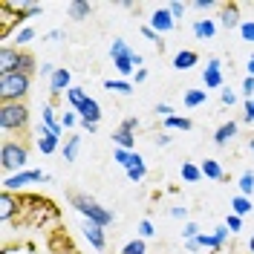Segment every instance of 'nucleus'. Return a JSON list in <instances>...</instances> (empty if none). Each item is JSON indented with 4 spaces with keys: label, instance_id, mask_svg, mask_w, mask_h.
<instances>
[{
    "label": "nucleus",
    "instance_id": "bf43d9fd",
    "mask_svg": "<svg viewBox=\"0 0 254 254\" xmlns=\"http://www.w3.org/2000/svg\"><path fill=\"white\" fill-rule=\"evenodd\" d=\"M252 153H254V139H252Z\"/></svg>",
    "mask_w": 254,
    "mask_h": 254
},
{
    "label": "nucleus",
    "instance_id": "49530a36",
    "mask_svg": "<svg viewBox=\"0 0 254 254\" xmlns=\"http://www.w3.org/2000/svg\"><path fill=\"white\" fill-rule=\"evenodd\" d=\"M171 217H176V220H182V217H188V208H171Z\"/></svg>",
    "mask_w": 254,
    "mask_h": 254
},
{
    "label": "nucleus",
    "instance_id": "c85d7f7f",
    "mask_svg": "<svg viewBox=\"0 0 254 254\" xmlns=\"http://www.w3.org/2000/svg\"><path fill=\"white\" fill-rule=\"evenodd\" d=\"M199 176H202V171H199L196 165H190V162L182 165V179H185V182H199Z\"/></svg>",
    "mask_w": 254,
    "mask_h": 254
},
{
    "label": "nucleus",
    "instance_id": "cd10ccee",
    "mask_svg": "<svg viewBox=\"0 0 254 254\" xmlns=\"http://www.w3.org/2000/svg\"><path fill=\"white\" fill-rule=\"evenodd\" d=\"M78 147H81V136H72V139L66 142V147H64V159L72 162V159L78 156Z\"/></svg>",
    "mask_w": 254,
    "mask_h": 254
},
{
    "label": "nucleus",
    "instance_id": "f8f14e48",
    "mask_svg": "<svg viewBox=\"0 0 254 254\" xmlns=\"http://www.w3.org/2000/svg\"><path fill=\"white\" fill-rule=\"evenodd\" d=\"M64 90H69V69H55V75L49 78V93L52 95H58L64 93Z\"/></svg>",
    "mask_w": 254,
    "mask_h": 254
},
{
    "label": "nucleus",
    "instance_id": "4be33fe9",
    "mask_svg": "<svg viewBox=\"0 0 254 254\" xmlns=\"http://www.w3.org/2000/svg\"><path fill=\"white\" fill-rule=\"evenodd\" d=\"M144 174H147V168H144V162H142V156L136 159L130 168H127V179H133V182H139V179H144Z\"/></svg>",
    "mask_w": 254,
    "mask_h": 254
},
{
    "label": "nucleus",
    "instance_id": "e433bc0d",
    "mask_svg": "<svg viewBox=\"0 0 254 254\" xmlns=\"http://www.w3.org/2000/svg\"><path fill=\"white\" fill-rule=\"evenodd\" d=\"M243 95H246V98H254V78L252 75L243 81Z\"/></svg>",
    "mask_w": 254,
    "mask_h": 254
},
{
    "label": "nucleus",
    "instance_id": "a878e982",
    "mask_svg": "<svg viewBox=\"0 0 254 254\" xmlns=\"http://www.w3.org/2000/svg\"><path fill=\"white\" fill-rule=\"evenodd\" d=\"M231 208H234V214H237V217H243V214H249V211H252V199L240 193V196H234V202H231Z\"/></svg>",
    "mask_w": 254,
    "mask_h": 254
},
{
    "label": "nucleus",
    "instance_id": "864d4df0",
    "mask_svg": "<svg viewBox=\"0 0 254 254\" xmlns=\"http://www.w3.org/2000/svg\"><path fill=\"white\" fill-rule=\"evenodd\" d=\"M81 127H84L87 133H95V130H98V125H93V122H81Z\"/></svg>",
    "mask_w": 254,
    "mask_h": 254
},
{
    "label": "nucleus",
    "instance_id": "4468645a",
    "mask_svg": "<svg viewBox=\"0 0 254 254\" xmlns=\"http://www.w3.org/2000/svg\"><path fill=\"white\" fill-rule=\"evenodd\" d=\"M113 142L119 144L122 150H133V144H136V136H133V130H127V127H119V130L113 133Z\"/></svg>",
    "mask_w": 254,
    "mask_h": 254
},
{
    "label": "nucleus",
    "instance_id": "de8ad7c7",
    "mask_svg": "<svg viewBox=\"0 0 254 254\" xmlns=\"http://www.w3.org/2000/svg\"><path fill=\"white\" fill-rule=\"evenodd\" d=\"M222 104H228V107H231V104H234V93H231V90H222Z\"/></svg>",
    "mask_w": 254,
    "mask_h": 254
},
{
    "label": "nucleus",
    "instance_id": "f3484780",
    "mask_svg": "<svg viewBox=\"0 0 254 254\" xmlns=\"http://www.w3.org/2000/svg\"><path fill=\"white\" fill-rule=\"evenodd\" d=\"M199 171H202V176H208V179H222V168H220V162H214V159H205V162L199 165Z\"/></svg>",
    "mask_w": 254,
    "mask_h": 254
},
{
    "label": "nucleus",
    "instance_id": "393cba45",
    "mask_svg": "<svg viewBox=\"0 0 254 254\" xmlns=\"http://www.w3.org/2000/svg\"><path fill=\"white\" fill-rule=\"evenodd\" d=\"M205 90H190L185 93V107H199V104H205Z\"/></svg>",
    "mask_w": 254,
    "mask_h": 254
},
{
    "label": "nucleus",
    "instance_id": "3c124183",
    "mask_svg": "<svg viewBox=\"0 0 254 254\" xmlns=\"http://www.w3.org/2000/svg\"><path fill=\"white\" fill-rule=\"evenodd\" d=\"M122 127H127V130H136V127H139V122H136V119H125V122H122Z\"/></svg>",
    "mask_w": 254,
    "mask_h": 254
},
{
    "label": "nucleus",
    "instance_id": "4d7b16f0",
    "mask_svg": "<svg viewBox=\"0 0 254 254\" xmlns=\"http://www.w3.org/2000/svg\"><path fill=\"white\" fill-rule=\"evenodd\" d=\"M249 75L254 78V55H252V61H249Z\"/></svg>",
    "mask_w": 254,
    "mask_h": 254
},
{
    "label": "nucleus",
    "instance_id": "f257e3e1",
    "mask_svg": "<svg viewBox=\"0 0 254 254\" xmlns=\"http://www.w3.org/2000/svg\"><path fill=\"white\" fill-rule=\"evenodd\" d=\"M26 93H29V75L26 72L0 75V98H3V104H17Z\"/></svg>",
    "mask_w": 254,
    "mask_h": 254
},
{
    "label": "nucleus",
    "instance_id": "a211bd4d",
    "mask_svg": "<svg viewBox=\"0 0 254 254\" xmlns=\"http://www.w3.org/2000/svg\"><path fill=\"white\" fill-rule=\"evenodd\" d=\"M214 32H217L214 20H196V23H193V35H196V38H214Z\"/></svg>",
    "mask_w": 254,
    "mask_h": 254
},
{
    "label": "nucleus",
    "instance_id": "09e8293b",
    "mask_svg": "<svg viewBox=\"0 0 254 254\" xmlns=\"http://www.w3.org/2000/svg\"><path fill=\"white\" fill-rule=\"evenodd\" d=\"M214 237H217V240H220V243H222V240L228 237V225H220V228L214 231Z\"/></svg>",
    "mask_w": 254,
    "mask_h": 254
},
{
    "label": "nucleus",
    "instance_id": "a19ab883",
    "mask_svg": "<svg viewBox=\"0 0 254 254\" xmlns=\"http://www.w3.org/2000/svg\"><path fill=\"white\" fill-rule=\"evenodd\" d=\"M246 122H249V125H254V98H249V101H246Z\"/></svg>",
    "mask_w": 254,
    "mask_h": 254
},
{
    "label": "nucleus",
    "instance_id": "423d86ee",
    "mask_svg": "<svg viewBox=\"0 0 254 254\" xmlns=\"http://www.w3.org/2000/svg\"><path fill=\"white\" fill-rule=\"evenodd\" d=\"M47 182L49 176L44 171H20V174H12L6 182H3V188L6 190H15V188H23V185H29V182Z\"/></svg>",
    "mask_w": 254,
    "mask_h": 254
},
{
    "label": "nucleus",
    "instance_id": "a18cd8bd",
    "mask_svg": "<svg viewBox=\"0 0 254 254\" xmlns=\"http://www.w3.org/2000/svg\"><path fill=\"white\" fill-rule=\"evenodd\" d=\"M156 113H159V116H165V119H171V116H174V107H168V104H159Z\"/></svg>",
    "mask_w": 254,
    "mask_h": 254
},
{
    "label": "nucleus",
    "instance_id": "58836bf2",
    "mask_svg": "<svg viewBox=\"0 0 254 254\" xmlns=\"http://www.w3.org/2000/svg\"><path fill=\"white\" fill-rule=\"evenodd\" d=\"M75 122H78V116H75V113H64V116H61V127H72Z\"/></svg>",
    "mask_w": 254,
    "mask_h": 254
},
{
    "label": "nucleus",
    "instance_id": "37998d69",
    "mask_svg": "<svg viewBox=\"0 0 254 254\" xmlns=\"http://www.w3.org/2000/svg\"><path fill=\"white\" fill-rule=\"evenodd\" d=\"M139 234H142V237H150V234H153V225H150V220H142V225H139Z\"/></svg>",
    "mask_w": 254,
    "mask_h": 254
},
{
    "label": "nucleus",
    "instance_id": "ddd939ff",
    "mask_svg": "<svg viewBox=\"0 0 254 254\" xmlns=\"http://www.w3.org/2000/svg\"><path fill=\"white\" fill-rule=\"evenodd\" d=\"M38 147H41V153H55V147H58V136L55 133H49L47 127L41 125V139H38Z\"/></svg>",
    "mask_w": 254,
    "mask_h": 254
},
{
    "label": "nucleus",
    "instance_id": "5701e85b",
    "mask_svg": "<svg viewBox=\"0 0 254 254\" xmlns=\"http://www.w3.org/2000/svg\"><path fill=\"white\" fill-rule=\"evenodd\" d=\"M234 133H237V125H234V122H228V125H222L220 130H217L214 142H217V144H225L228 139H231V136H234Z\"/></svg>",
    "mask_w": 254,
    "mask_h": 254
},
{
    "label": "nucleus",
    "instance_id": "5fc2aeb1",
    "mask_svg": "<svg viewBox=\"0 0 254 254\" xmlns=\"http://www.w3.org/2000/svg\"><path fill=\"white\" fill-rule=\"evenodd\" d=\"M185 249H188V252H196V249H199V243H196V240H188V243H185Z\"/></svg>",
    "mask_w": 254,
    "mask_h": 254
},
{
    "label": "nucleus",
    "instance_id": "6e6d98bb",
    "mask_svg": "<svg viewBox=\"0 0 254 254\" xmlns=\"http://www.w3.org/2000/svg\"><path fill=\"white\" fill-rule=\"evenodd\" d=\"M147 78V69H136V81H144Z\"/></svg>",
    "mask_w": 254,
    "mask_h": 254
},
{
    "label": "nucleus",
    "instance_id": "9b49d317",
    "mask_svg": "<svg viewBox=\"0 0 254 254\" xmlns=\"http://www.w3.org/2000/svg\"><path fill=\"white\" fill-rule=\"evenodd\" d=\"M78 116H81V122H93V125H98V119H101L98 101H95V98H87V101L78 107Z\"/></svg>",
    "mask_w": 254,
    "mask_h": 254
},
{
    "label": "nucleus",
    "instance_id": "ea45409f",
    "mask_svg": "<svg viewBox=\"0 0 254 254\" xmlns=\"http://www.w3.org/2000/svg\"><path fill=\"white\" fill-rule=\"evenodd\" d=\"M185 237L188 240L199 237V225H196V222H188V225H185Z\"/></svg>",
    "mask_w": 254,
    "mask_h": 254
},
{
    "label": "nucleus",
    "instance_id": "bb28decb",
    "mask_svg": "<svg viewBox=\"0 0 254 254\" xmlns=\"http://www.w3.org/2000/svg\"><path fill=\"white\" fill-rule=\"evenodd\" d=\"M44 127H47L49 133H55V136L61 133V125L55 122V113H52V107H44Z\"/></svg>",
    "mask_w": 254,
    "mask_h": 254
},
{
    "label": "nucleus",
    "instance_id": "473e14b6",
    "mask_svg": "<svg viewBox=\"0 0 254 254\" xmlns=\"http://www.w3.org/2000/svg\"><path fill=\"white\" fill-rule=\"evenodd\" d=\"M147 249H144V240H130L125 249H122V254H144Z\"/></svg>",
    "mask_w": 254,
    "mask_h": 254
},
{
    "label": "nucleus",
    "instance_id": "20e7f679",
    "mask_svg": "<svg viewBox=\"0 0 254 254\" xmlns=\"http://www.w3.org/2000/svg\"><path fill=\"white\" fill-rule=\"evenodd\" d=\"M29 122V110L17 101V104H0V127L3 130H20Z\"/></svg>",
    "mask_w": 254,
    "mask_h": 254
},
{
    "label": "nucleus",
    "instance_id": "0eeeda50",
    "mask_svg": "<svg viewBox=\"0 0 254 254\" xmlns=\"http://www.w3.org/2000/svg\"><path fill=\"white\" fill-rule=\"evenodd\" d=\"M176 26L174 15H171V9H156L153 12V17H150V29L156 32V35H162V32H171Z\"/></svg>",
    "mask_w": 254,
    "mask_h": 254
},
{
    "label": "nucleus",
    "instance_id": "dca6fc26",
    "mask_svg": "<svg viewBox=\"0 0 254 254\" xmlns=\"http://www.w3.org/2000/svg\"><path fill=\"white\" fill-rule=\"evenodd\" d=\"M220 20H222V26H225V29H234V26H240V23H243V20H240V15H237V6H225Z\"/></svg>",
    "mask_w": 254,
    "mask_h": 254
},
{
    "label": "nucleus",
    "instance_id": "13d9d810",
    "mask_svg": "<svg viewBox=\"0 0 254 254\" xmlns=\"http://www.w3.org/2000/svg\"><path fill=\"white\" fill-rule=\"evenodd\" d=\"M249 249H252V254H254V237H252V243H249Z\"/></svg>",
    "mask_w": 254,
    "mask_h": 254
},
{
    "label": "nucleus",
    "instance_id": "603ef678",
    "mask_svg": "<svg viewBox=\"0 0 254 254\" xmlns=\"http://www.w3.org/2000/svg\"><path fill=\"white\" fill-rule=\"evenodd\" d=\"M193 6H196V9H211V6H214V0H196Z\"/></svg>",
    "mask_w": 254,
    "mask_h": 254
},
{
    "label": "nucleus",
    "instance_id": "c756f323",
    "mask_svg": "<svg viewBox=\"0 0 254 254\" xmlns=\"http://www.w3.org/2000/svg\"><path fill=\"white\" fill-rule=\"evenodd\" d=\"M165 127H174V130H190V119H185V116H171V119H165Z\"/></svg>",
    "mask_w": 254,
    "mask_h": 254
},
{
    "label": "nucleus",
    "instance_id": "6e6552de",
    "mask_svg": "<svg viewBox=\"0 0 254 254\" xmlns=\"http://www.w3.org/2000/svg\"><path fill=\"white\" fill-rule=\"evenodd\" d=\"M17 64H20V52L12 47L0 49V75H9V72H17Z\"/></svg>",
    "mask_w": 254,
    "mask_h": 254
},
{
    "label": "nucleus",
    "instance_id": "4c0bfd02",
    "mask_svg": "<svg viewBox=\"0 0 254 254\" xmlns=\"http://www.w3.org/2000/svg\"><path fill=\"white\" fill-rule=\"evenodd\" d=\"M171 15H174V20H179V17L185 15V3H179V0L171 3Z\"/></svg>",
    "mask_w": 254,
    "mask_h": 254
},
{
    "label": "nucleus",
    "instance_id": "412c9836",
    "mask_svg": "<svg viewBox=\"0 0 254 254\" xmlns=\"http://www.w3.org/2000/svg\"><path fill=\"white\" fill-rule=\"evenodd\" d=\"M113 159H116V162H119V165H122V168L127 171V168H130V165L139 159V153H133V150H122V147H119V150L113 153Z\"/></svg>",
    "mask_w": 254,
    "mask_h": 254
},
{
    "label": "nucleus",
    "instance_id": "72a5a7b5",
    "mask_svg": "<svg viewBox=\"0 0 254 254\" xmlns=\"http://www.w3.org/2000/svg\"><path fill=\"white\" fill-rule=\"evenodd\" d=\"M193 240L199 243V249H202V246H208V249H220V246H222V243L214 237V234H199V237H193Z\"/></svg>",
    "mask_w": 254,
    "mask_h": 254
},
{
    "label": "nucleus",
    "instance_id": "9d476101",
    "mask_svg": "<svg viewBox=\"0 0 254 254\" xmlns=\"http://www.w3.org/2000/svg\"><path fill=\"white\" fill-rule=\"evenodd\" d=\"M202 81H205V87H211V90L222 87V72H220V61H217V58L208 61L205 72H202Z\"/></svg>",
    "mask_w": 254,
    "mask_h": 254
},
{
    "label": "nucleus",
    "instance_id": "aec40b11",
    "mask_svg": "<svg viewBox=\"0 0 254 254\" xmlns=\"http://www.w3.org/2000/svg\"><path fill=\"white\" fill-rule=\"evenodd\" d=\"M87 98H90V95L84 93L81 87H69V90H66V101H69V104H72L75 110H78V107L84 104V101H87Z\"/></svg>",
    "mask_w": 254,
    "mask_h": 254
},
{
    "label": "nucleus",
    "instance_id": "b1692460",
    "mask_svg": "<svg viewBox=\"0 0 254 254\" xmlns=\"http://www.w3.org/2000/svg\"><path fill=\"white\" fill-rule=\"evenodd\" d=\"M104 90H110V93H122V95H130V93H133L130 81H104Z\"/></svg>",
    "mask_w": 254,
    "mask_h": 254
},
{
    "label": "nucleus",
    "instance_id": "c03bdc74",
    "mask_svg": "<svg viewBox=\"0 0 254 254\" xmlns=\"http://www.w3.org/2000/svg\"><path fill=\"white\" fill-rule=\"evenodd\" d=\"M240 225H243L240 217H237V214H231V217H228V231H240Z\"/></svg>",
    "mask_w": 254,
    "mask_h": 254
},
{
    "label": "nucleus",
    "instance_id": "6ab92c4d",
    "mask_svg": "<svg viewBox=\"0 0 254 254\" xmlns=\"http://www.w3.org/2000/svg\"><path fill=\"white\" fill-rule=\"evenodd\" d=\"M15 214V199L9 196V190H3V196H0V220H9Z\"/></svg>",
    "mask_w": 254,
    "mask_h": 254
},
{
    "label": "nucleus",
    "instance_id": "2f4dec72",
    "mask_svg": "<svg viewBox=\"0 0 254 254\" xmlns=\"http://www.w3.org/2000/svg\"><path fill=\"white\" fill-rule=\"evenodd\" d=\"M252 190H254V174H243V176H240V193H243V196H249Z\"/></svg>",
    "mask_w": 254,
    "mask_h": 254
},
{
    "label": "nucleus",
    "instance_id": "c9c22d12",
    "mask_svg": "<svg viewBox=\"0 0 254 254\" xmlns=\"http://www.w3.org/2000/svg\"><path fill=\"white\" fill-rule=\"evenodd\" d=\"M17 12H20V15H38V12H41V6H38V3H20V6H17Z\"/></svg>",
    "mask_w": 254,
    "mask_h": 254
},
{
    "label": "nucleus",
    "instance_id": "1a4fd4ad",
    "mask_svg": "<svg viewBox=\"0 0 254 254\" xmlns=\"http://www.w3.org/2000/svg\"><path fill=\"white\" fill-rule=\"evenodd\" d=\"M84 237L90 240V246L98 249V252H101L104 243H107V240H104V225H98V222H87V225H84Z\"/></svg>",
    "mask_w": 254,
    "mask_h": 254
},
{
    "label": "nucleus",
    "instance_id": "39448f33",
    "mask_svg": "<svg viewBox=\"0 0 254 254\" xmlns=\"http://www.w3.org/2000/svg\"><path fill=\"white\" fill-rule=\"evenodd\" d=\"M110 55H113V64H116V69H119L122 75H130V72H133V66H136V64H133V55H136V52L127 47L122 38H116V41H113Z\"/></svg>",
    "mask_w": 254,
    "mask_h": 254
},
{
    "label": "nucleus",
    "instance_id": "f704fd0d",
    "mask_svg": "<svg viewBox=\"0 0 254 254\" xmlns=\"http://www.w3.org/2000/svg\"><path fill=\"white\" fill-rule=\"evenodd\" d=\"M240 35H243L246 41H254V20H243V23H240Z\"/></svg>",
    "mask_w": 254,
    "mask_h": 254
},
{
    "label": "nucleus",
    "instance_id": "7c9ffc66",
    "mask_svg": "<svg viewBox=\"0 0 254 254\" xmlns=\"http://www.w3.org/2000/svg\"><path fill=\"white\" fill-rule=\"evenodd\" d=\"M90 9H93V6H90V3H84V0H75V3L69 6V12H72V17H75V20L87 17V15H90Z\"/></svg>",
    "mask_w": 254,
    "mask_h": 254
},
{
    "label": "nucleus",
    "instance_id": "2eb2a0df",
    "mask_svg": "<svg viewBox=\"0 0 254 254\" xmlns=\"http://www.w3.org/2000/svg\"><path fill=\"white\" fill-rule=\"evenodd\" d=\"M196 61H199V55H196V52H190V49H182V52H176V55H174V66H176V69H190Z\"/></svg>",
    "mask_w": 254,
    "mask_h": 254
},
{
    "label": "nucleus",
    "instance_id": "f03ea898",
    "mask_svg": "<svg viewBox=\"0 0 254 254\" xmlns=\"http://www.w3.org/2000/svg\"><path fill=\"white\" fill-rule=\"evenodd\" d=\"M69 202H72V205L87 217V222H98V225H110V222H113L110 211H107V208H101L93 196H87V193H69Z\"/></svg>",
    "mask_w": 254,
    "mask_h": 254
},
{
    "label": "nucleus",
    "instance_id": "8fccbe9b",
    "mask_svg": "<svg viewBox=\"0 0 254 254\" xmlns=\"http://www.w3.org/2000/svg\"><path fill=\"white\" fill-rule=\"evenodd\" d=\"M142 35L147 38V41H156V32L150 29V26H142Z\"/></svg>",
    "mask_w": 254,
    "mask_h": 254
},
{
    "label": "nucleus",
    "instance_id": "7ed1b4c3",
    "mask_svg": "<svg viewBox=\"0 0 254 254\" xmlns=\"http://www.w3.org/2000/svg\"><path fill=\"white\" fill-rule=\"evenodd\" d=\"M26 159H29V153H26V147L17 142H3V147H0V165H3V171H17L20 174V168H26Z\"/></svg>",
    "mask_w": 254,
    "mask_h": 254
},
{
    "label": "nucleus",
    "instance_id": "79ce46f5",
    "mask_svg": "<svg viewBox=\"0 0 254 254\" xmlns=\"http://www.w3.org/2000/svg\"><path fill=\"white\" fill-rule=\"evenodd\" d=\"M32 38H35V32L32 29H20L17 32V44H26V41H32Z\"/></svg>",
    "mask_w": 254,
    "mask_h": 254
}]
</instances>
